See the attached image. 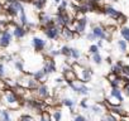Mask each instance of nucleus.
I'll use <instances>...</instances> for the list:
<instances>
[{
	"label": "nucleus",
	"mask_w": 129,
	"mask_h": 121,
	"mask_svg": "<svg viewBox=\"0 0 129 121\" xmlns=\"http://www.w3.org/2000/svg\"><path fill=\"white\" fill-rule=\"evenodd\" d=\"M0 120H2V121H12L10 112L8 110H2V111H0Z\"/></svg>",
	"instance_id": "6ab92c4d"
},
{
	"label": "nucleus",
	"mask_w": 129,
	"mask_h": 121,
	"mask_svg": "<svg viewBox=\"0 0 129 121\" xmlns=\"http://www.w3.org/2000/svg\"><path fill=\"white\" fill-rule=\"evenodd\" d=\"M103 13L106 15V17H109L110 19H113V20H119L121 17H123V13H120L119 10H116L115 8H113V7H110V5H105L104 7V10H103Z\"/></svg>",
	"instance_id": "423d86ee"
},
{
	"label": "nucleus",
	"mask_w": 129,
	"mask_h": 121,
	"mask_svg": "<svg viewBox=\"0 0 129 121\" xmlns=\"http://www.w3.org/2000/svg\"><path fill=\"white\" fill-rule=\"evenodd\" d=\"M59 50H61V54L62 55H64L66 58H71V48L69 45H63Z\"/></svg>",
	"instance_id": "aec40b11"
},
{
	"label": "nucleus",
	"mask_w": 129,
	"mask_h": 121,
	"mask_svg": "<svg viewBox=\"0 0 129 121\" xmlns=\"http://www.w3.org/2000/svg\"><path fill=\"white\" fill-rule=\"evenodd\" d=\"M89 52L91 53V54H95V53H99V47L96 45V44H92L90 48H89Z\"/></svg>",
	"instance_id": "473e14b6"
},
{
	"label": "nucleus",
	"mask_w": 129,
	"mask_h": 121,
	"mask_svg": "<svg viewBox=\"0 0 129 121\" xmlns=\"http://www.w3.org/2000/svg\"><path fill=\"white\" fill-rule=\"evenodd\" d=\"M118 47L123 53H125L128 50V42L124 40V39H120V40H118Z\"/></svg>",
	"instance_id": "412c9836"
},
{
	"label": "nucleus",
	"mask_w": 129,
	"mask_h": 121,
	"mask_svg": "<svg viewBox=\"0 0 129 121\" xmlns=\"http://www.w3.org/2000/svg\"><path fill=\"white\" fill-rule=\"evenodd\" d=\"M123 66H124V63L121 62V60H118V62H116L115 65H113V66H111V73L120 76V75H121V70H123Z\"/></svg>",
	"instance_id": "dca6fc26"
},
{
	"label": "nucleus",
	"mask_w": 129,
	"mask_h": 121,
	"mask_svg": "<svg viewBox=\"0 0 129 121\" xmlns=\"http://www.w3.org/2000/svg\"><path fill=\"white\" fill-rule=\"evenodd\" d=\"M48 75L43 71V68L42 70H38L37 72H34L33 73V77H34V80H37L38 82H43L44 80H46V77H47Z\"/></svg>",
	"instance_id": "f3484780"
},
{
	"label": "nucleus",
	"mask_w": 129,
	"mask_h": 121,
	"mask_svg": "<svg viewBox=\"0 0 129 121\" xmlns=\"http://www.w3.org/2000/svg\"><path fill=\"white\" fill-rule=\"evenodd\" d=\"M91 110H92V112L95 113V115H101L103 113V105L101 103H98V105H94V106H91Z\"/></svg>",
	"instance_id": "b1692460"
},
{
	"label": "nucleus",
	"mask_w": 129,
	"mask_h": 121,
	"mask_svg": "<svg viewBox=\"0 0 129 121\" xmlns=\"http://www.w3.org/2000/svg\"><path fill=\"white\" fill-rule=\"evenodd\" d=\"M23 9L24 8H23L22 3L18 0V2H15V3H12V4H8L7 7H4V13L9 18H15L20 13V10H23Z\"/></svg>",
	"instance_id": "7ed1b4c3"
},
{
	"label": "nucleus",
	"mask_w": 129,
	"mask_h": 121,
	"mask_svg": "<svg viewBox=\"0 0 129 121\" xmlns=\"http://www.w3.org/2000/svg\"><path fill=\"white\" fill-rule=\"evenodd\" d=\"M128 59H129V55H128Z\"/></svg>",
	"instance_id": "49530a36"
},
{
	"label": "nucleus",
	"mask_w": 129,
	"mask_h": 121,
	"mask_svg": "<svg viewBox=\"0 0 129 121\" xmlns=\"http://www.w3.org/2000/svg\"><path fill=\"white\" fill-rule=\"evenodd\" d=\"M12 39H13V34L8 29L3 30V33L0 34V47L2 48H8L10 45V43H12Z\"/></svg>",
	"instance_id": "6e6552de"
},
{
	"label": "nucleus",
	"mask_w": 129,
	"mask_h": 121,
	"mask_svg": "<svg viewBox=\"0 0 129 121\" xmlns=\"http://www.w3.org/2000/svg\"><path fill=\"white\" fill-rule=\"evenodd\" d=\"M62 103H63L64 106L70 107L71 110H72V108H74V106H75V101H74V100H71V98H63V100H62Z\"/></svg>",
	"instance_id": "cd10ccee"
},
{
	"label": "nucleus",
	"mask_w": 129,
	"mask_h": 121,
	"mask_svg": "<svg viewBox=\"0 0 129 121\" xmlns=\"http://www.w3.org/2000/svg\"><path fill=\"white\" fill-rule=\"evenodd\" d=\"M91 60H92L95 65H101L103 57L100 55V53H95V54H91Z\"/></svg>",
	"instance_id": "5701e85b"
},
{
	"label": "nucleus",
	"mask_w": 129,
	"mask_h": 121,
	"mask_svg": "<svg viewBox=\"0 0 129 121\" xmlns=\"http://www.w3.org/2000/svg\"><path fill=\"white\" fill-rule=\"evenodd\" d=\"M76 93H79V95H84V96H87L89 95V88H87V86L84 83V82H81V81H79V80H76V81H72V82H70V83H67Z\"/></svg>",
	"instance_id": "20e7f679"
},
{
	"label": "nucleus",
	"mask_w": 129,
	"mask_h": 121,
	"mask_svg": "<svg viewBox=\"0 0 129 121\" xmlns=\"http://www.w3.org/2000/svg\"><path fill=\"white\" fill-rule=\"evenodd\" d=\"M38 22H39V24H41V27H42V29H43V28H46L49 23L53 22V18H52L49 14H47L46 12H41V13L38 14Z\"/></svg>",
	"instance_id": "9b49d317"
},
{
	"label": "nucleus",
	"mask_w": 129,
	"mask_h": 121,
	"mask_svg": "<svg viewBox=\"0 0 129 121\" xmlns=\"http://www.w3.org/2000/svg\"><path fill=\"white\" fill-rule=\"evenodd\" d=\"M2 101L8 105L10 108H17L19 106V96L12 90V88H7L4 90L3 92V97H2Z\"/></svg>",
	"instance_id": "f03ea898"
},
{
	"label": "nucleus",
	"mask_w": 129,
	"mask_h": 121,
	"mask_svg": "<svg viewBox=\"0 0 129 121\" xmlns=\"http://www.w3.org/2000/svg\"><path fill=\"white\" fill-rule=\"evenodd\" d=\"M27 33H28V30L25 29V27L14 23V25H13V35H14L17 39H22V38H24Z\"/></svg>",
	"instance_id": "9d476101"
},
{
	"label": "nucleus",
	"mask_w": 129,
	"mask_h": 121,
	"mask_svg": "<svg viewBox=\"0 0 129 121\" xmlns=\"http://www.w3.org/2000/svg\"><path fill=\"white\" fill-rule=\"evenodd\" d=\"M120 34H121V37H123L124 40L129 42V28H128V27H121Z\"/></svg>",
	"instance_id": "4be33fe9"
},
{
	"label": "nucleus",
	"mask_w": 129,
	"mask_h": 121,
	"mask_svg": "<svg viewBox=\"0 0 129 121\" xmlns=\"http://www.w3.org/2000/svg\"><path fill=\"white\" fill-rule=\"evenodd\" d=\"M62 72H63V80L66 81L67 83H70V82L77 80L76 73H75V71L72 70V67H70V68H67V70H64V71H62Z\"/></svg>",
	"instance_id": "2eb2a0df"
},
{
	"label": "nucleus",
	"mask_w": 129,
	"mask_h": 121,
	"mask_svg": "<svg viewBox=\"0 0 129 121\" xmlns=\"http://www.w3.org/2000/svg\"><path fill=\"white\" fill-rule=\"evenodd\" d=\"M80 57H81L80 50H79V49H76V48H71V58H72V59H75V60H79V59H80Z\"/></svg>",
	"instance_id": "bb28decb"
},
{
	"label": "nucleus",
	"mask_w": 129,
	"mask_h": 121,
	"mask_svg": "<svg viewBox=\"0 0 129 121\" xmlns=\"http://www.w3.org/2000/svg\"><path fill=\"white\" fill-rule=\"evenodd\" d=\"M67 2H66V0H62V2H61V4H59V7H62V8H64V9H67Z\"/></svg>",
	"instance_id": "ea45409f"
},
{
	"label": "nucleus",
	"mask_w": 129,
	"mask_h": 121,
	"mask_svg": "<svg viewBox=\"0 0 129 121\" xmlns=\"http://www.w3.org/2000/svg\"><path fill=\"white\" fill-rule=\"evenodd\" d=\"M86 38H87V40H95V39H98V38L94 35V33H92V32L87 33V34H86Z\"/></svg>",
	"instance_id": "f704fd0d"
},
{
	"label": "nucleus",
	"mask_w": 129,
	"mask_h": 121,
	"mask_svg": "<svg viewBox=\"0 0 129 121\" xmlns=\"http://www.w3.org/2000/svg\"><path fill=\"white\" fill-rule=\"evenodd\" d=\"M0 121H2V120H0Z\"/></svg>",
	"instance_id": "de8ad7c7"
},
{
	"label": "nucleus",
	"mask_w": 129,
	"mask_h": 121,
	"mask_svg": "<svg viewBox=\"0 0 129 121\" xmlns=\"http://www.w3.org/2000/svg\"><path fill=\"white\" fill-rule=\"evenodd\" d=\"M106 62H108L109 65H111V58H110V57H108V58H106Z\"/></svg>",
	"instance_id": "c03bdc74"
},
{
	"label": "nucleus",
	"mask_w": 129,
	"mask_h": 121,
	"mask_svg": "<svg viewBox=\"0 0 129 121\" xmlns=\"http://www.w3.org/2000/svg\"><path fill=\"white\" fill-rule=\"evenodd\" d=\"M48 54H49V57H57V55H59L61 54V50L59 49H51L49 52H48Z\"/></svg>",
	"instance_id": "2f4dec72"
},
{
	"label": "nucleus",
	"mask_w": 129,
	"mask_h": 121,
	"mask_svg": "<svg viewBox=\"0 0 129 121\" xmlns=\"http://www.w3.org/2000/svg\"><path fill=\"white\" fill-rule=\"evenodd\" d=\"M61 37L64 39V40H71L76 37V33L70 28V27H64L61 29Z\"/></svg>",
	"instance_id": "4468645a"
},
{
	"label": "nucleus",
	"mask_w": 129,
	"mask_h": 121,
	"mask_svg": "<svg viewBox=\"0 0 129 121\" xmlns=\"http://www.w3.org/2000/svg\"><path fill=\"white\" fill-rule=\"evenodd\" d=\"M15 68H17L18 71H20V72L24 71V63H23L22 59H17V60H15Z\"/></svg>",
	"instance_id": "c756f323"
},
{
	"label": "nucleus",
	"mask_w": 129,
	"mask_h": 121,
	"mask_svg": "<svg viewBox=\"0 0 129 121\" xmlns=\"http://www.w3.org/2000/svg\"><path fill=\"white\" fill-rule=\"evenodd\" d=\"M43 71L47 73V75H51V73H54L57 71V67H56V62L53 60L52 57H47L44 59V65H43Z\"/></svg>",
	"instance_id": "1a4fd4ad"
},
{
	"label": "nucleus",
	"mask_w": 129,
	"mask_h": 121,
	"mask_svg": "<svg viewBox=\"0 0 129 121\" xmlns=\"http://www.w3.org/2000/svg\"><path fill=\"white\" fill-rule=\"evenodd\" d=\"M0 76H2V77L5 76V67H4L3 63H0Z\"/></svg>",
	"instance_id": "e433bc0d"
},
{
	"label": "nucleus",
	"mask_w": 129,
	"mask_h": 121,
	"mask_svg": "<svg viewBox=\"0 0 129 121\" xmlns=\"http://www.w3.org/2000/svg\"><path fill=\"white\" fill-rule=\"evenodd\" d=\"M110 96L115 97V98H116V100H119L120 102H123V101H124L123 95H121V90H120V88H113V87H111V90H110Z\"/></svg>",
	"instance_id": "a211bd4d"
},
{
	"label": "nucleus",
	"mask_w": 129,
	"mask_h": 121,
	"mask_svg": "<svg viewBox=\"0 0 129 121\" xmlns=\"http://www.w3.org/2000/svg\"><path fill=\"white\" fill-rule=\"evenodd\" d=\"M101 121H118V120L114 117V115H113L111 112H109V113H105V115L101 117Z\"/></svg>",
	"instance_id": "c85d7f7f"
},
{
	"label": "nucleus",
	"mask_w": 129,
	"mask_h": 121,
	"mask_svg": "<svg viewBox=\"0 0 129 121\" xmlns=\"http://www.w3.org/2000/svg\"><path fill=\"white\" fill-rule=\"evenodd\" d=\"M120 121H129V118L126 117V116H124V117H121V120Z\"/></svg>",
	"instance_id": "37998d69"
},
{
	"label": "nucleus",
	"mask_w": 129,
	"mask_h": 121,
	"mask_svg": "<svg viewBox=\"0 0 129 121\" xmlns=\"http://www.w3.org/2000/svg\"><path fill=\"white\" fill-rule=\"evenodd\" d=\"M32 44H33L34 50H37V52H42V50H44L46 47H47V42L43 40V39L39 38V37H33Z\"/></svg>",
	"instance_id": "f8f14e48"
},
{
	"label": "nucleus",
	"mask_w": 129,
	"mask_h": 121,
	"mask_svg": "<svg viewBox=\"0 0 129 121\" xmlns=\"http://www.w3.org/2000/svg\"><path fill=\"white\" fill-rule=\"evenodd\" d=\"M43 32H44L46 37L51 40H56L61 37V28L57 25H54L52 28H46V29H43Z\"/></svg>",
	"instance_id": "0eeeda50"
},
{
	"label": "nucleus",
	"mask_w": 129,
	"mask_h": 121,
	"mask_svg": "<svg viewBox=\"0 0 129 121\" xmlns=\"http://www.w3.org/2000/svg\"><path fill=\"white\" fill-rule=\"evenodd\" d=\"M123 91H124V93L129 97V83H126V85L123 87Z\"/></svg>",
	"instance_id": "4c0bfd02"
},
{
	"label": "nucleus",
	"mask_w": 129,
	"mask_h": 121,
	"mask_svg": "<svg viewBox=\"0 0 129 121\" xmlns=\"http://www.w3.org/2000/svg\"><path fill=\"white\" fill-rule=\"evenodd\" d=\"M96 45H98V47H99V48H100V47H103V40H99V42H98V44H96Z\"/></svg>",
	"instance_id": "79ce46f5"
},
{
	"label": "nucleus",
	"mask_w": 129,
	"mask_h": 121,
	"mask_svg": "<svg viewBox=\"0 0 129 121\" xmlns=\"http://www.w3.org/2000/svg\"><path fill=\"white\" fill-rule=\"evenodd\" d=\"M120 76L129 78V66H128V65H124V66H123V70H121V75H120Z\"/></svg>",
	"instance_id": "7c9ffc66"
},
{
	"label": "nucleus",
	"mask_w": 129,
	"mask_h": 121,
	"mask_svg": "<svg viewBox=\"0 0 129 121\" xmlns=\"http://www.w3.org/2000/svg\"><path fill=\"white\" fill-rule=\"evenodd\" d=\"M36 95H37L41 100L44 101L47 97H49V88H48V86L44 85V83H41V85L38 86V88L36 90Z\"/></svg>",
	"instance_id": "ddd939ff"
},
{
	"label": "nucleus",
	"mask_w": 129,
	"mask_h": 121,
	"mask_svg": "<svg viewBox=\"0 0 129 121\" xmlns=\"http://www.w3.org/2000/svg\"><path fill=\"white\" fill-rule=\"evenodd\" d=\"M52 120L53 121H61V117H62V111L61 110H54L52 112Z\"/></svg>",
	"instance_id": "a878e982"
},
{
	"label": "nucleus",
	"mask_w": 129,
	"mask_h": 121,
	"mask_svg": "<svg viewBox=\"0 0 129 121\" xmlns=\"http://www.w3.org/2000/svg\"><path fill=\"white\" fill-rule=\"evenodd\" d=\"M53 2H54V3H57V4H58V3H61V0H53Z\"/></svg>",
	"instance_id": "a18cd8bd"
},
{
	"label": "nucleus",
	"mask_w": 129,
	"mask_h": 121,
	"mask_svg": "<svg viewBox=\"0 0 129 121\" xmlns=\"http://www.w3.org/2000/svg\"><path fill=\"white\" fill-rule=\"evenodd\" d=\"M86 25H87V19H86V17H84V18H81V19H75V22H74L71 29L79 35V34H82V33L85 32Z\"/></svg>",
	"instance_id": "39448f33"
},
{
	"label": "nucleus",
	"mask_w": 129,
	"mask_h": 121,
	"mask_svg": "<svg viewBox=\"0 0 129 121\" xmlns=\"http://www.w3.org/2000/svg\"><path fill=\"white\" fill-rule=\"evenodd\" d=\"M86 101H87V100H82V101L80 102V106H81L82 108H87V107H89L87 103H86Z\"/></svg>",
	"instance_id": "58836bf2"
},
{
	"label": "nucleus",
	"mask_w": 129,
	"mask_h": 121,
	"mask_svg": "<svg viewBox=\"0 0 129 121\" xmlns=\"http://www.w3.org/2000/svg\"><path fill=\"white\" fill-rule=\"evenodd\" d=\"M74 121H86V117H85V116H82V115H76Z\"/></svg>",
	"instance_id": "c9c22d12"
},
{
	"label": "nucleus",
	"mask_w": 129,
	"mask_h": 121,
	"mask_svg": "<svg viewBox=\"0 0 129 121\" xmlns=\"http://www.w3.org/2000/svg\"><path fill=\"white\" fill-rule=\"evenodd\" d=\"M30 3L33 4V7H34L37 10H42V9L44 8V5H46L43 2H41V0H32Z\"/></svg>",
	"instance_id": "393cba45"
},
{
	"label": "nucleus",
	"mask_w": 129,
	"mask_h": 121,
	"mask_svg": "<svg viewBox=\"0 0 129 121\" xmlns=\"http://www.w3.org/2000/svg\"><path fill=\"white\" fill-rule=\"evenodd\" d=\"M19 121H36V120H34L32 116H29V115H23Z\"/></svg>",
	"instance_id": "72a5a7b5"
},
{
	"label": "nucleus",
	"mask_w": 129,
	"mask_h": 121,
	"mask_svg": "<svg viewBox=\"0 0 129 121\" xmlns=\"http://www.w3.org/2000/svg\"><path fill=\"white\" fill-rule=\"evenodd\" d=\"M90 2H92V3H96V4H100L103 0H90Z\"/></svg>",
	"instance_id": "a19ab883"
},
{
	"label": "nucleus",
	"mask_w": 129,
	"mask_h": 121,
	"mask_svg": "<svg viewBox=\"0 0 129 121\" xmlns=\"http://www.w3.org/2000/svg\"><path fill=\"white\" fill-rule=\"evenodd\" d=\"M71 67H72V70L75 71L76 77H77V80H79V81H81V82H84V83H86V82H90V81H91L92 71H91L90 68H87V67H85V66L80 65L79 62L72 63V66H71Z\"/></svg>",
	"instance_id": "f257e3e1"
}]
</instances>
